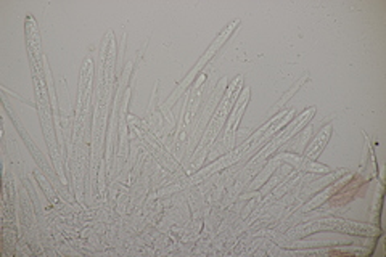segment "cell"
I'll return each instance as SVG.
<instances>
[{
    "mask_svg": "<svg viewBox=\"0 0 386 257\" xmlns=\"http://www.w3.org/2000/svg\"><path fill=\"white\" fill-rule=\"evenodd\" d=\"M361 183H362V180L356 179L353 183L349 185V187H346L343 191H341L336 198H333V199H331V202H333V204H343V202L349 201V199L353 198L354 194H356V190H357V187H359V185H361Z\"/></svg>",
    "mask_w": 386,
    "mask_h": 257,
    "instance_id": "cell-1",
    "label": "cell"
}]
</instances>
